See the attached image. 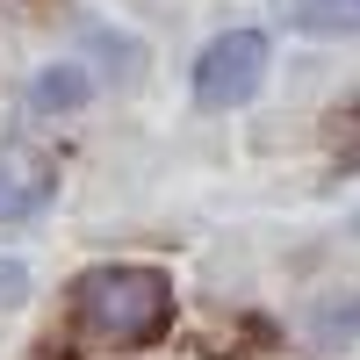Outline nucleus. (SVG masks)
Listing matches in <instances>:
<instances>
[{"label":"nucleus","instance_id":"6e6552de","mask_svg":"<svg viewBox=\"0 0 360 360\" xmlns=\"http://www.w3.org/2000/svg\"><path fill=\"white\" fill-rule=\"evenodd\" d=\"M22 295H29V266L22 259H0V310H15Z\"/></svg>","mask_w":360,"mask_h":360},{"label":"nucleus","instance_id":"20e7f679","mask_svg":"<svg viewBox=\"0 0 360 360\" xmlns=\"http://www.w3.org/2000/svg\"><path fill=\"white\" fill-rule=\"evenodd\" d=\"M295 332H303V346L317 353V360H339L353 339H360V295L346 288H332V295H310L303 303V317H295Z\"/></svg>","mask_w":360,"mask_h":360},{"label":"nucleus","instance_id":"7ed1b4c3","mask_svg":"<svg viewBox=\"0 0 360 360\" xmlns=\"http://www.w3.org/2000/svg\"><path fill=\"white\" fill-rule=\"evenodd\" d=\"M58 195V166L37 144H0V224H22Z\"/></svg>","mask_w":360,"mask_h":360},{"label":"nucleus","instance_id":"f03ea898","mask_svg":"<svg viewBox=\"0 0 360 360\" xmlns=\"http://www.w3.org/2000/svg\"><path fill=\"white\" fill-rule=\"evenodd\" d=\"M259 79H266V37H259V29H224V37L195 58V101L202 108L252 101Z\"/></svg>","mask_w":360,"mask_h":360},{"label":"nucleus","instance_id":"0eeeda50","mask_svg":"<svg viewBox=\"0 0 360 360\" xmlns=\"http://www.w3.org/2000/svg\"><path fill=\"white\" fill-rule=\"evenodd\" d=\"M332 152H339L346 166H360V101L332 115Z\"/></svg>","mask_w":360,"mask_h":360},{"label":"nucleus","instance_id":"1a4fd4ad","mask_svg":"<svg viewBox=\"0 0 360 360\" xmlns=\"http://www.w3.org/2000/svg\"><path fill=\"white\" fill-rule=\"evenodd\" d=\"M353 238H360V217H353Z\"/></svg>","mask_w":360,"mask_h":360},{"label":"nucleus","instance_id":"423d86ee","mask_svg":"<svg viewBox=\"0 0 360 360\" xmlns=\"http://www.w3.org/2000/svg\"><path fill=\"white\" fill-rule=\"evenodd\" d=\"M79 101H86V72L79 65H51V72H37V86H29V108H44V115L79 108Z\"/></svg>","mask_w":360,"mask_h":360},{"label":"nucleus","instance_id":"f257e3e1","mask_svg":"<svg viewBox=\"0 0 360 360\" xmlns=\"http://www.w3.org/2000/svg\"><path fill=\"white\" fill-rule=\"evenodd\" d=\"M72 317L101 346H152L173 324V281L159 266H94L72 288Z\"/></svg>","mask_w":360,"mask_h":360},{"label":"nucleus","instance_id":"39448f33","mask_svg":"<svg viewBox=\"0 0 360 360\" xmlns=\"http://www.w3.org/2000/svg\"><path fill=\"white\" fill-rule=\"evenodd\" d=\"M274 15L303 37H360V0H274Z\"/></svg>","mask_w":360,"mask_h":360}]
</instances>
